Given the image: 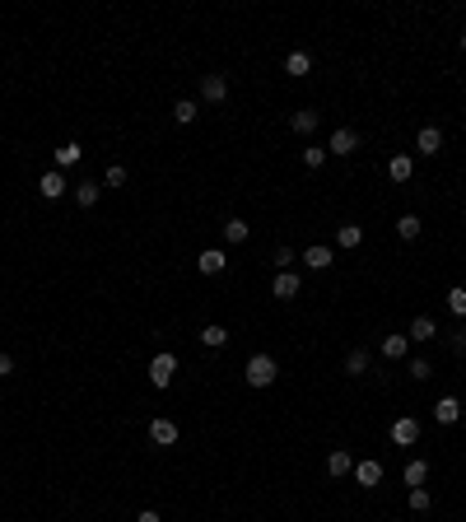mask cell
Instances as JSON below:
<instances>
[{
	"mask_svg": "<svg viewBox=\"0 0 466 522\" xmlns=\"http://www.w3.org/2000/svg\"><path fill=\"white\" fill-rule=\"evenodd\" d=\"M275 359L271 355H252L247 359V368H243V378H247V387H271V382H275Z\"/></svg>",
	"mask_w": 466,
	"mask_h": 522,
	"instance_id": "obj_1",
	"label": "cell"
},
{
	"mask_svg": "<svg viewBox=\"0 0 466 522\" xmlns=\"http://www.w3.org/2000/svg\"><path fill=\"white\" fill-rule=\"evenodd\" d=\"M173 373H178V355H173V350H159V355L149 359V382H154V387H168Z\"/></svg>",
	"mask_w": 466,
	"mask_h": 522,
	"instance_id": "obj_2",
	"label": "cell"
},
{
	"mask_svg": "<svg viewBox=\"0 0 466 522\" xmlns=\"http://www.w3.org/2000/svg\"><path fill=\"white\" fill-rule=\"evenodd\" d=\"M392 443H397V448H415V443H420V420L401 415V420L392 424Z\"/></svg>",
	"mask_w": 466,
	"mask_h": 522,
	"instance_id": "obj_3",
	"label": "cell"
},
{
	"mask_svg": "<svg viewBox=\"0 0 466 522\" xmlns=\"http://www.w3.org/2000/svg\"><path fill=\"white\" fill-rule=\"evenodd\" d=\"M355 149H359V135L355 131H350V126H341V131H331V140H326V154H355Z\"/></svg>",
	"mask_w": 466,
	"mask_h": 522,
	"instance_id": "obj_4",
	"label": "cell"
},
{
	"mask_svg": "<svg viewBox=\"0 0 466 522\" xmlns=\"http://www.w3.org/2000/svg\"><path fill=\"white\" fill-rule=\"evenodd\" d=\"M38 191H42L47 200H61L70 191V182H66V173L61 168H52V173H42V182H38Z\"/></svg>",
	"mask_w": 466,
	"mask_h": 522,
	"instance_id": "obj_5",
	"label": "cell"
},
{
	"mask_svg": "<svg viewBox=\"0 0 466 522\" xmlns=\"http://www.w3.org/2000/svg\"><path fill=\"white\" fill-rule=\"evenodd\" d=\"M415 149H420L424 159H433L438 149H443V131H438V126H420V135H415Z\"/></svg>",
	"mask_w": 466,
	"mask_h": 522,
	"instance_id": "obj_6",
	"label": "cell"
},
{
	"mask_svg": "<svg viewBox=\"0 0 466 522\" xmlns=\"http://www.w3.org/2000/svg\"><path fill=\"white\" fill-rule=\"evenodd\" d=\"M224 266H229V256H224L220 247H205V252L196 256V271H200V276H220Z\"/></svg>",
	"mask_w": 466,
	"mask_h": 522,
	"instance_id": "obj_7",
	"label": "cell"
},
{
	"mask_svg": "<svg viewBox=\"0 0 466 522\" xmlns=\"http://www.w3.org/2000/svg\"><path fill=\"white\" fill-rule=\"evenodd\" d=\"M200 98H205V103H224V98H229V79H224V75H205V79H200Z\"/></svg>",
	"mask_w": 466,
	"mask_h": 522,
	"instance_id": "obj_8",
	"label": "cell"
},
{
	"mask_svg": "<svg viewBox=\"0 0 466 522\" xmlns=\"http://www.w3.org/2000/svg\"><path fill=\"white\" fill-rule=\"evenodd\" d=\"M149 438H154L159 448H173L178 443V424L173 420H149Z\"/></svg>",
	"mask_w": 466,
	"mask_h": 522,
	"instance_id": "obj_9",
	"label": "cell"
},
{
	"mask_svg": "<svg viewBox=\"0 0 466 522\" xmlns=\"http://www.w3.org/2000/svg\"><path fill=\"white\" fill-rule=\"evenodd\" d=\"M462 411H466V406L457 397H443L438 406H433V420H438V424H457V420H462Z\"/></svg>",
	"mask_w": 466,
	"mask_h": 522,
	"instance_id": "obj_10",
	"label": "cell"
},
{
	"mask_svg": "<svg viewBox=\"0 0 466 522\" xmlns=\"http://www.w3.org/2000/svg\"><path fill=\"white\" fill-rule=\"evenodd\" d=\"M433 336H438V322H433V317H415L411 322V331H406V341H433Z\"/></svg>",
	"mask_w": 466,
	"mask_h": 522,
	"instance_id": "obj_11",
	"label": "cell"
},
{
	"mask_svg": "<svg viewBox=\"0 0 466 522\" xmlns=\"http://www.w3.org/2000/svg\"><path fill=\"white\" fill-rule=\"evenodd\" d=\"M271 294H275V299H294V294H299V276H294V271H280Z\"/></svg>",
	"mask_w": 466,
	"mask_h": 522,
	"instance_id": "obj_12",
	"label": "cell"
},
{
	"mask_svg": "<svg viewBox=\"0 0 466 522\" xmlns=\"http://www.w3.org/2000/svg\"><path fill=\"white\" fill-rule=\"evenodd\" d=\"M401 476H406V485H411V489H420L424 480H429V462H424V457H415V462H406V471H401Z\"/></svg>",
	"mask_w": 466,
	"mask_h": 522,
	"instance_id": "obj_13",
	"label": "cell"
},
{
	"mask_svg": "<svg viewBox=\"0 0 466 522\" xmlns=\"http://www.w3.org/2000/svg\"><path fill=\"white\" fill-rule=\"evenodd\" d=\"M355 480H359L364 489H373L377 480H382V462H359V467H355Z\"/></svg>",
	"mask_w": 466,
	"mask_h": 522,
	"instance_id": "obj_14",
	"label": "cell"
},
{
	"mask_svg": "<svg viewBox=\"0 0 466 522\" xmlns=\"http://www.w3.org/2000/svg\"><path fill=\"white\" fill-rule=\"evenodd\" d=\"M359 243H364V229H359V224H341V229H336V247L350 252V247H359Z\"/></svg>",
	"mask_w": 466,
	"mask_h": 522,
	"instance_id": "obj_15",
	"label": "cell"
},
{
	"mask_svg": "<svg viewBox=\"0 0 466 522\" xmlns=\"http://www.w3.org/2000/svg\"><path fill=\"white\" fill-rule=\"evenodd\" d=\"M326 471H331V476H350V471H355V457L345 453V448H336V453L326 457Z\"/></svg>",
	"mask_w": 466,
	"mask_h": 522,
	"instance_id": "obj_16",
	"label": "cell"
},
{
	"mask_svg": "<svg viewBox=\"0 0 466 522\" xmlns=\"http://www.w3.org/2000/svg\"><path fill=\"white\" fill-rule=\"evenodd\" d=\"M317 122H322V117H317L312 108H303V112H294V117H289V126H294L299 135H312V131H317Z\"/></svg>",
	"mask_w": 466,
	"mask_h": 522,
	"instance_id": "obj_17",
	"label": "cell"
},
{
	"mask_svg": "<svg viewBox=\"0 0 466 522\" xmlns=\"http://www.w3.org/2000/svg\"><path fill=\"white\" fill-rule=\"evenodd\" d=\"M70 191H75L79 210H89V205H98V196H103V187H98V182H79V187H70Z\"/></svg>",
	"mask_w": 466,
	"mask_h": 522,
	"instance_id": "obj_18",
	"label": "cell"
},
{
	"mask_svg": "<svg viewBox=\"0 0 466 522\" xmlns=\"http://www.w3.org/2000/svg\"><path fill=\"white\" fill-rule=\"evenodd\" d=\"M79 159H84V144H75V140H66L56 149V168H75Z\"/></svg>",
	"mask_w": 466,
	"mask_h": 522,
	"instance_id": "obj_19",
	"label": "cell"
},
{
	"mask_svg": "<svg viewBox=\"0 0 466 522\" xmlns=\"http://www.w3.org/2000/svg\"><path fill=\"white\" fill-rule=\"evenodd\" d=\"M303 261H308V271H326V266L336 261V256H331V247L317 243V247H308V252H303Z\"/></svg>",
	"mask_w": 466,
	"mask_h": 522,
	"instance_id": "obj_20",
	"label": "cell"
},
{
	"mask_svg": "<svg viewBox=\"0 0 466 522\" xmlns=\"http://www.w3.org/2000/svg\"><path fill=\"white\" fill-rule=\"evenodd\" d=\"M224 341H229V327H220V322L200 327V345H205V350H220Z\"/></svg>",
	"mask_w": 466,
	"mask_h": 522,
	"instance_id": "obj_21",
	"label": "cell"
},
{
	"mask_svg": "<svg viewBox=\"0 0 466 522\" xmlns=\"http://www.w3.org/2000/svg\"><path fill=\"white\" fill-rule=\"evenodd\" d=\"M411 173H415L411 154H397V159L387 164V178H392V182H411Z\"/></svg>",
	"mask_w": 466,
	"mask_h": 522,
	"instance_id": "obj_22",
	"label": "cell"
},
{
	"mask_svg": "<svg viewBox=\"0 0 466 522\" xmlns=\"http://www.w3.org/2000/svg\"><path fill=\"white\" fill-rule=\"evenodd\" d=\"M406 350H411L406 336H382V359H406Z\"/></svg>",
	"mask_w": 466,
	"mask_h": 522,
	"instance_id": "obj_23",
	"label": "cell"
},
{
	"mask_svg": "<svg viewBox=\"0 0 466 522\" xmlns=\"http://www.w3.org/2000/svg\"><path fill=\"white\" fill-rule=\"evenodd\" d=\"M312 70V56L308 52H289L285 56V75H308Z\"/></svg>",
	"mask_w": 466,
	"mask_h": 522,
	"instance_id": "obj_24",
	"label": "cell"
},
{
	"mask_svg": "<svg viewBox=\"0 0 466 522\" xmlns=\"http://www.w3.org/2000/svg\"><path fill=\"white\" fill-rule=\"evenodd\" d=\"M397 234L406 238V243H415V238H420V215H401V220H397Z\"/></svg>",
	"mask_w": 466,
	"mask_h": 522,
	"instance_id": "obj_25",
	"label": "cell"
},
{
	"mask_svg": "<svg viewBox=\"0 0 466 522\" xmlns=\"http://www.w3.org/2000/svg\"><path fill=\"white\" fill-rule=\"evenodd\" d=\"M247 234H252L247 220H229V224H224V243H247Z\"/></svg>",
	"mask_w": 466,
	"mask_h": 522,
	"instance_id": "obj_26",
	"label": "cell"
},
{
	"mask_svg": "<svg viewBox=\"0 0 466 522\" xmlns=\"http://www.w3.org/2000/svg\"><path fill=\"white\" fill-rule=\"evenodd\" d=\"M345 373H350V378L368 373V350H350V359H345Z\"/></svg>",
	"mask_w": 466,
	"mask_h": 522,
	"instance_id": "obj_27",
	"label": "cell"
},
{
	"mask_svg": "<svg viewBox=\"0 0 466 522\" xmlns=\"http://www.w3.org/2000/svg\"><path fill=\"white\" fill-rule=\"evenodd\" d=\"M448 312H453V317H466V289L462 285L448 289Z\"/></svg>",
	"mask_w": 466,
	"mask_h": 522,
	"instance_id": "obj_28",
	"label": "cell"
},
{
	"mask_svg": "<svg viewBox=\"0 0 466 522\" xmlns=\"http://www.w3.org/2000/svg\"><path fill=\"white\" fill-rule=\"evenodd\" d=\"M173 117H178L182 126H191V122H196V103H191V98H178V103H173Z\"/></svg>",
	"mask_w": 466,
	"mask_h": 522,
	"instance_id": "obj_29",
	"label": "cell"
},
{
	"mask_svg": "<svg viewBox=\"0 0 466 522\" xmlns=\"http://www.w3.org/2000/svg\"><path fill=\"white\" fill-rule=\"evenodd\" d=\"M406 504H411L415 513H429V504H433V499H429V489L420 485V489H411V494H406Z\"/></svg>",
	"mask_w": 466,
	"mask_h": 522,
	"instance_id": "obj_30",
	"label": "cell"
},
{
	"mask_svg": "<svg viewBox=\"0 0 466 522\" xmlns=\"http://www.w3.org/2000/svg\"><path fill=\"white\" fill-rule=\"evenodd\" d=\"M303 164H308V173H317V168L326 164V149H317V144H308V149H303Z\"/></svg>",
	"mask_w": 466,
	"mask_h": 522,
	"instance_id": "obj_31",
	"label": "cell"
},
{
	"mask_svg": "<svg viewBox=\"0 0 466 522\" xmlns=\"http://www.w3.org/2000/svg\"><path fill=\"white\" fill-rule=\"evenodd\" d=\"M406 373H411L415 382H424V378H433V364H429V359H411V368H406Z\"/></svg>",
	"mask_w": 466,
	"mask_h": 522,
	"instance_id": "obj_32",
	"label": "cell"
},
{
	"mask_svg": "<svg viewBox=\"0 0 466 522\" xmlns=\"http://www.w3.org/2000/svg\"><path fill=\"white\" fill-rule=\"evenodd\" d=\"M108 187H126V168H122V164L108 168Z\"/></svg>",
	"mask_w": 466,
	"mask_h": 522,
	"instance_id": "obj_33",
	"label": "cell"
},
{
	"mask_svg": "<svg viewBox=\"0 0 466 522\" xmlns=\"http://www.w3.org/2000/svg\"><path fill=\"white\" fill-rule=\"evenodd\" d=\"M275 266H280V271L294 266V247H275Z\"/></svg>",
	"mask_w": 466,
	"mask_h": 522,
	"instance_id": "obj_34",
	"label": "cell"
},
{
	"mask_svg": "<svg viewBox=\"0 0 466 522\" xmlns=\"http://www.w3.org/2000/svg\"><path fill=\"white\" fill-rule=\"evenodd\" d=\"M10 373H14V359H10V355H0V378H10Z\"/></svg>",
	"mask_w": 466,
	"mask_h": 522,
	"instance_id": "obj_35",
	"label": "cell"
},
{
	"mask_svg": "<svg viewBox=\"0 0 466 522\" xmlns=\"http://www.w3.org/2000/svg\"><path fill=\"white\" fill-rule=\"evenodd\" d=\"M135 522H164V518H159L154 509H144V513H135Z\"/></svg>",
	"mask_w": 466,
	"mask_h": 522,
	"instance_id": "obj_36",
	"label": "cell"
},
{
	"mask_svg": "<svg viewBox=\"0 0 466 522\" xmlns=\"http://www.w3.org/2000/svg\"><path fill=\"white\" fill-rule=\"evenodd\" d=\"M453 350H457V355H466V331H457V336H453Z\"/></svg>",
	"mask_w": 466,
	"mask_h": 522,
	"instance_id": "obj_37",
	"label": "cell"
},
{
	"mask_svg": "<svg viewBox=\"0 0 466 522\" xmlns=\"http://www.w3.org/2000/svg\"><path fill=\"white\" fill-rule=\"evenodd\" d=\"M462 52H466V33H462Z\"/></svg>",
	"mask_w": 466,
	"mask_h": 522,
	"instance_id": "obj_38",
	"label": "cell"
},
{
	"mask_svg": "<svg viewBox=\"0 0 466 522\" xmlns=\"http://www.w3.org/2000/svg\"><path fill=\"white\" fill-rule=\"evenodd\" d=\"M462 406H466V397H462Z\"/></svg>",
	"mask_w": 466,
	"mask_h": 522,
	"instance_id": "obj_39",
	"label": "cell"
}]
</instances>
